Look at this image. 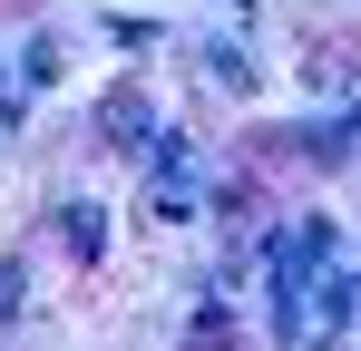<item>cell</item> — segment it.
<instances>
[{"instance_id": "3", "label": "cell", "mask_w": 361, "mask_h": 351, "mask_svg": "<svg viewBox=\"0 0 361 351\" xmlns=\"http://www.w3.org/2000/svg\"><path fill=\"white\" fill-rule=\"evenodd\" d=\"M10 312H20V273L0 264V322H10Z\"/></svg>"}, {"instance_id": "4", "label": "cell", "mask_w": 361, "mask_h": 351, "mask_svg": "<svg viewBox=\"0 0 361 351\" xmlns=\"http://www.w3.org/2000/svg\"><path fill=\"white\" fill-rule=\"evenodd\" d=\"M0 88H10V78H0ZM0 127H10V98H0Z\"/></svg>"}, {"instance_id": "2", "label": "cell", "mask_w": 361, "mask_h": 351, "mask_svg": "<svg viewBox=\"0 0 361 351\" xmlns=\"http://www.w3.org/2000/svg\"><path fill=\"white\" fill-rule=\"evenodd\" d=\"M59 244L78 254V264H98V244H108V215H98V205H68V215H59Z\"/></svg>"}, {"instance_id": "1", "label": "cell", "mask_w": 361, "mask_h": 351, "mask_svg": "<svg viewBox=\"0 0 361 351\" xmlns=\"http://www.w3.org/2000/svg\"><path fill=\"white\" fill-rule=\"evenodd\" d=\"M98 137L108 147H157V98L147 88H108L98 98Z\"/></svg>"}]
</instances>
